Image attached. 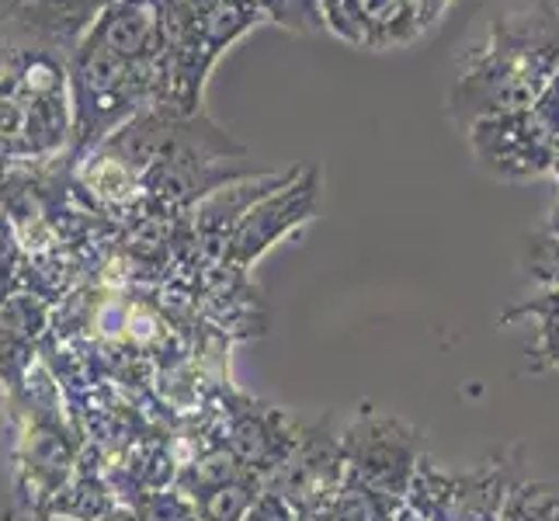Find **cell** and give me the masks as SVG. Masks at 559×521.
<instances>
[{
    "mask_svg": "<svg viewBox=\"0 0 559 521\" xmlns=\"http://www.w3.org/2000/svg\"><path fill=\"white\" fill-rule=\"evenodd\" d=\"M559 70V11L556 0L500 14L484 46L462 56L445 111L459 126L490 115L525 111Z\"/></svg>",
    "mask_w": 559,
    "mask_h": 521,
    "instance_id": "cell-1",
    "label": "cell"
},
{
    "mask_svg": "<svg viewBox=\"0 0 559 521\" xmlns=\"http://www.w3.org/2000/svg\"><path fill=\"white\" fill-rule=\"evenodd\" d=\"M70 129L67 56L0 35V157L11 164L60 161Z\"/></svg>",
    "mask_w": 559,
    "mask_h": 521,
    "instance_id": "cell-2",
    "label": "cell"
},
{
    "mask_svg": "<svg viewBox=\"0 0 559 521\" xmlns=\"http://www.w3.org/2000/svg\"><path fill=\"white\" fill-rule=\"evenodd\" d=\"M4 411L11 424L17 511L38 518L73 476L87 441L70 417L63 386L56 382L43 358H38L28 382L22 386V393L4 396Z\"/></svg>",
    "mask_w": 559,
    "mask_h": 521,
    "instance_id": "cell-3",
    "label": "cell"
},
{
    "mask_svg": "<svg viewBox=\"0 0 559 521\" xmlns=\"http://www.w3.org/2000/svg\"><path fill=\"white\" fill-rule=\"evenodd\" d=\"M70 108L73 129L67 164L81 167L126 122L150 108V67L129 63L94 32L70 52Z\"/></svg>",
    "mask_w": 559,
    "mask_h": 521,
    "instance_id": "cell-4",
    "label": "cell"
},
{
    "mask_svg": "<svg viewBox=\"0 0 559 521\" xmlns=\"http://www.w3.org/2000/svg\"><path fill=\"white\" fill-rule=\"evenodd\" d=\"M525 446L479 462L473 473H441L424 455L411 484L407 505L424 521H500L511 490L522 484Z\"/></svg>",
    "mask_w": 559,
    "mask_h": 521,
    "instance_id": "cell-5",
    "label": "cell"
},
{
    "mask_svg": "<svg viewBox=\"0 0 559 521\" xmlns=\"http://www.w3.org/2000/svg\"><path fill=\"white\" fill-rule=\"evenodd\" d=\"M102 146L136 167L140 178L157 164H229L247 157V146L219 129L205 111L191 119H170V115L146 108Z\"/></svg>",
    "mask_w": 559,
    "mask_h": 521,
    "instance_id": "cell-6",
    "label": "cell"
},
{
    "mask_svg": "<svg viewBox=\"0 0 559 521\" xmlns=\"http://www.w3.org/2000/svg\"><path fill=\"white\" fill-rule=\"evenodd\" d=\"M344 462L352 484L369 487L382 497H407L424 459L420 431L393 414H379L372 403H361L355 421L341 435Z\"/></svg>",
    "mask_w": 559,
    "mask_h": 521,
    "instance_id": "cell-7",
    "label": "cell"
},
{
    "mask_svg": "<svg viewBox=\"0 0 559 521\" xmlns=\"http://www.w3.org/2000/svg\"><path fill=\"white\" fill-rule=\"evenodd\" d=\"M455 0H323V25L355 49H396L428 35Z\"/></svg>",
    "mask_w": 559,
    "mask_h": 521,
    "instance_id": "cell-8",
    "label": "cell"
},
{
    "mask_svg": "<svg viewBox=\"0 0 559 521\" xmlns=\"http://www.w3.org/2000/svg\"><path fill=\"white\" fill-rule=\"evenodd\" d=\"M320 191H323V174L317 164L296 167L293 181L261 199L247 216L237 223V229L226 240V258L223 264L247 272L250 264H258L267 250L282 244L288 234H296L302 223H310L320 209Z\"/></svg>",
    "mask_w": 559,
    "mask_h": 521,
    "instance_id": "cell-9",
    "label": "cell"
},
{
    "mask_svg": "<svg viewBox=\"0 0 559 521\" xmlns=\"http://www.w3.org/2000/svg\"><path fill=\"white\" fill-rule=\"evenodd\" d=\"M466 132L473 161L493 181H532L552 174L559 143L532 108L490 115V119L473 122Z\"/></svg>",
    "mask_w": 559,
    "mask_h": 521,
    "instance_id": "cell-10",
    "label": "cell"
},
{
    "mask_svg": "<svg viewBox=\"0 0 559 521\" xmlns=\"http://www.w3.org/2000/svg\"><path fill=\"white\" fill-rule=\"evenodd\" d=\"M344 484H348V462H344L341 438L331 431V417L302 428L296 449L264 479V487L282 494L296 511L326 508Z\"/></svg>",
    "mask_w": 559,
    "mask_h": 521,
    "instance_id": "cell-11",
    "label": "cell"
},
{
    "mask_svg": "<svg viewBox=\"0 0 559 521\" xmlns=\"http://www.w3.org/2000/svg\"><path fill=\"white\" fill-rule=\"evenodd\" d=\"M52 331V303L35 293H17L0 306V390L22 393L43 358V341Z\"/></svg>",
    "mask_w": 559,
    "mask_h": 521,
    "instance_id": "cell-12",
    "label": "cell"
},
{
    "mask_svg": "<svg viewBox=\"0 0 559 521\" xmlns=\"http://www.w3.org/2000/svg\"><path fill=\"white\" fill-rule=\"evenodd\" d=\"M111 4L115 0H22L4 35L56 49L70 60V52L84 43Z\"/></svg>",
    "mask_w": 559,
    "mask_h": 521,
    "instance_id": "cell-13",
    "label": "cell"
},
{
    "mask_svg": "<svg viewBox=\"0 0 559 521\" xmlns=\"http://www.w3.org/2000/svg\"><path fill=\"white\" fill-rule=\"evenodd\" d=\"M91 32L122 60L153 70L164 46V0H115Z\"/></svg>",
    "mask_w": 559,
    "mask_h": 521,
    "instance_id": "cell-14",
    "label": "cell"
},
{
    "mask_svg": "<svg viewBox=\"0 0 559 521\" xmlns=\"http://www.w3.org/2000/svg\"><path fill=\"white\" fill-rule=\"evenodd\" d=\"M105 466H108V455L87 441V449H84L81 462H76L73 476L35 521H102L108 511L119 508V500H115L111 484L105 476Z\"/></svg>",
    "mask_w": 559,
    "mask_h": 521,
    "instance_id": "cell-15",
    "label": "cell"
},
{
    "mask_svg": "<svg viewBox=\"0 0 559 521\" xmlns=\"http://www.w3.org/2000/svg\"><path fill=\"white\" fill-rule=\"evenodd\" d=\"M181 11L212 60H219L229 46L264 22L254 0H181Z\"/></svg>",
    "mask_w": 559,
    "mask_h": 521,
    "instance_id": "cell-16",
    "label": "cell"
},
{
    "mask_svg": "<svg viewBox=\"0 0 559 521\" xmlns=\"http://www.w3.org/2000/svg\"><path fill=\"white\" fill-rule=\"evenodd\" d=\"M514 320H535L538 338L528 347V362L522 376H543V372H559V293H538L522 303L508 306L504 313L497 317L500 327H508Z\"/></svg>",
    "mask_w": 559,
    "mask_h": 521,
    "instance_id": "cell-17",
    "label": "cell"
},
{
    "mask_svg": "<svg viewBox=\"0 0 559 521\" xmlns=\"http://www.w3.org/2000/svg\"><path fill=\"white\" fill-rule=\"evenodd\" d=\"M261 494H264V476L250 470L243 476L226 479V484H212L188 494V500L195 508L199 521H243Z\"/></svg>",
    "mask_w": 559,
    "mask_h": 521,
    "instance_id": "cell-18",
    "label": "cell"
},
{
    "mask_svg": "<svg viewBox=\"0 0 559 521\" xmlns=\"http://www.w3.org/2000/svg\"><path fill=\"white\" fill-rule=\"evenodd\" d=\"M500 521H559V487L546 479H522L511 490Z\"/></svg>",
    "mask_w": 559,
    "mask_h": 521,
    "instance_id": "cell-19",
    "label": "cell"
},
{
    "mask_svg": "<svg viewBox=\"0 0 559 521\" xmlns=\"http://www.w3.org/2000/svg\"><path fill=\"white\" fill-rule=\"evenodd\" d=\"M264 22L278 25L293 35H317L326 32L323 25V0H254Z\"/></svg>",
    "mask_w": 559,
    "mask_h": 521,
    "instance_id": "cell-20",
    "label": "cell"
},
{
    "mask_svg": "<svg viewBox=\"0 0 559 521\" xmlns=\"http://www.w3.org/2000/svg\"><path fill=\"white\" fill-rule=\"evenodd\" d=\"M518 264H522L525 279L546 285L549 293H559V237H552L549 229H538V234L525 237Z\"/></svg>",
    "mask_w": 559,
    "mask_h": 521,
    "instance_id": "cell-21",
    "label": "cell"
},
{
    "mask_svg": "<svg viewBox=\"0 0 559 521\" xmlns=\"http://www.w3.org/2000/svg\"><path fill=\"white\" fill-rule=\"evenodd\" d=\"M132 511H136L140 521H199L195 508H191V500L178 487L146 494Z\"/></svg>",
    "mask_w": 559,
    "mask_h": 521,
    "instance_id": "cell-22",
    "label": "cell"
},
{
    "mask_svg": "<svg viewBox=\"0 0 559 521\" xmlns=\"http://www.w3.org/2000/svg\"><path fill=\"white\" fill-rule=\"evenodd\" d=\"M243 521H299V511L288 505V500L282 497V494H275V490H267L264 487V494L258 497V505L247 511V518Z\"/></svg>",
    "mask_w": 559,
    "mask_h": 521,
    "instance_id": "cell-23",
    "label": "cell"
},
{
    "mask_svg": "<svg viewBox=\"0 0 559 521\" xmlns=\"http://www.w3.org/2000/svg\"><path fill=\"white\" fill-rule=\"evenodd\" d=\"M532 111L543 119V126L552 132L556 137V143H559V70H556V76L546 84V91L538 94V102L532 105Z\"/></svg>",
    "mask_w": 559,
    "mask_h": 521,
    "instance_id": "cell-24",
    "label": "cell"
},
{
    "mask_svg": "<svg viewBox=\"0 0 559 521\" xmlns=\"http://www.w3.org/2000/svg\"><path fill=\"white\" fill-rule=\"evenodd\" d=\"M17 8H22V0H0V35L8 32V25L14 22Z\"/></svg>",
    "mask_w": 559,
    "mask_h": 521,
    "instance_id": "cell-25",
    "label": "cell"
},
{
    "mask_svg": "<svg viewBox=\"0 0 559 521\" xmlns=\"http://www.w3.org/2000/svg\"><path fill=\"white\" fill-rule=\"evenodd\" d=\"M299 521H334L331 505L326 508H310V511H299Z\"/></svg>",
    "mask_w": 559,
    "mask_h": 521,
    "instance_id": "cell-26",
    "label": "cell"
},
{
    "mask_svg": "<svg viewBox=\"0 0 559 521\" xmlns=\"http://www.w3.org/2000/svg\"><path fill=\"white\" fill-rule=\"evenodd\" d=\"M35 521V518H32ZM102 521H140L136 518V511H132V508H126V505H119V508H115V511H108Z\"/></svg>",
    "mask_w": 559,
    "mask_h": 521,
    "instance_id": "cell-27",
    "label": "cell"
},
{
    "mask_svg": "<svg viewBox=\"0 0 559 521\" xmlns=\"http://www.w3.org/2000/svg\"><path fill=\"white\" fill-rule=\"evenodd\" d=\"M546 229H549V234L552 237H559V202L549 209V220H546Z\"/></svg>",
    "mask_w": 559,
    "mask_h": 521,
    "instance_id": "cell-28",
    "label": "cell"
},
{
    "mask_svg": "<svg viewBox=\"0 0 559 521\" xmlns=\"http://www.w3.org/2000/svg\"><path fill=\"white\" fill-rule=\"evenodd\" d=\"M0 521H32V518H28V514H22V511L14 508V511H8L4 518H0Z\"/></svg>",
    "mask_w": 559,
    "mask_h": 521,
    "instance_id": "cell-29",
    "label": "cell"
},
{
    "mask_svg": "<svg viewBox=\"0 0 559 521\" xmlns=\"http://www.w3.org/2000/svg\"><path fill=\"white\" fill-rule=\"evenodd\" d=\"M8 170H11V161H4V157H0V178H4Z\"/></svg>",
    "mask_w": 559,
    "mask_h": 521,
    "instance_id": "cell-30",
    "label": "cell"
},
{
    "mask_svg": "<svg viewBox=\"0 0 559 521\" xmlns=\"http://www.w3.org/2000/svg\"><path fill=\"white\" fill-rule=\"evenodd\" d=\"M552 174H556V181H559V153H556V164H552Z\"/></svg>",
    "mask_w": 559,
    "mask_h": 521,
    "instance_id": "cell-31",
    "label": "cell"
}]
</instances>
